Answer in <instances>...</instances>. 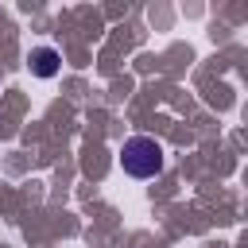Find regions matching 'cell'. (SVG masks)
Instances as JSON below:
<instances>
[{
    "label": "cell",
    "mask_w": 248,
    "mask_h": 248,
    "mask_svg": "<svg viewBox=\"0 0 248 248\" xmlns=\"http://www.w3.org/2000/svg\"><path fill=\"white\" fill-rule=\"evenodd\" d=\"M163 163H167V151L155 136H128L124 147H120V167L124 174L147 182V178H159L163 174Z\"/></svg>",
    "instance_id": "1"
},
{
    "label": "cell",
    "mask_w": 248,
    "mask_h": 248,
    "mask_svg": "<svg viewBox=\"0 0 248 248\" xmlns=\"http://www.w3.org/2000/svg\"><path fill=\"white\" fill-rule=\"evenodd\" d=\"M31 74H35V78H54V74H58V50L35 46V50H31Z\"/></svg>",
    "instance_id": "2"
}]
</instances>
